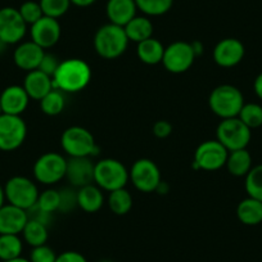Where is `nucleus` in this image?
<instances>
[{"label":"nucleus","instance_id":"nucleus-45","mask_svg":"<svg viewBox=\"0 0 262 262\" xmlns=\"http://www.w3.org/2000/svg\"><path fill=\"white\" fill-rule=\"evenodd\" d=\"M6 205V194H4V186L0 185V208Z\"/></svg>","mask_w":262,"mask_h":262},{"label":"nucleus","instance_id":"nucleus-30","mask_svg":"<svg viewBox=\"0 0 262 262\" xmlns=\"http://www.w3.org/2000/svg\"><path fill=\"white\" fill-rule=\"evenodd\" d=\"M138 11L147 17H158L167 13L173 6V0H135Z\"/></svg>","mask_w":262,"mask_h":262},{"label":"nucleus","instance_id":"nucleus-22","mask_svg":"<svg viewBox=\"0 0 262 262\" xmlns=\"http://www.w3.org/2000/svg\"><path fill=\"white\" fill-rule=\"evenodd\" d=\"M104 205V196L102 189L97 184H89L77 190V206L88 213L99 211Z\"/></svg>","mask_w":262,"mask_h":262},{"label":"nucleus","instance_id":"nucleus-39","mask_svg":"<svg viewBox=\"0 0 262 262\" xmlns=\"http://www.w3.org/2000/svg\"><path fill=\"white\" fill-rule=\"evenodd\" d=\"M59 63L60 62L58 60V58L55 57L54 54H50V53L48 54V53H45L44 58H42L41 63H40L39 70L44 72V74H47L48 76L53 77V75H54L55 71H57Z\"/></svg>","mask_w":262,"mask_h":262},{"label":"nucleus","instance_id":"nucleus-36","mask_svg":"<svg viewBox=\"0 0 262 262\" xmlns=\"http://www.w3.org/2000/svg\"><path fill=\"white\" fill-rule=\"evenodd\" d=\"M19 14L24 18V21L26 22L27 26H31L35 22L39 21L44 13H42V9L40 7L39 2H34V0H29V2H25L21 7L18 8Z\"/></svg>","mask_w":262,"mask_h":262},{"label":"nucleus","instance_id":"nucleus-27","mask_svg":"<svg viewBox=\"0 0 262 262\" xmlns=\"http://www.w3.org/2000/svg\"><path fill=\"white\" fill-rule=\"evenodd\" d=\"M21 234L24 236V241L32 248L47 244L48 238H49L48 226L40 221L32 220V219H29Z\"/></svg>","mask_w":262,"mask_h":262},{"label":"nucleus","instance_id":"nucleus-10","mask_svg":"<svg viewBox=\"0 0 262 262\" xmlns=\"http://www.w3.org/2000/svg\"><path fill=\"white\" fill-rule=\"evenodd\" d=\"M229 150L216 140L203 142L194 153L193 167L195 170L217 171L226 165Z\"/></svg>","mask_w":262,"mask_h":262},{"label":"nucleus","instance_id":"nucleus-44","mask_svg":"<svg viewBox=\"0 0 262 262\" xmlns=\"http://www.w3.org/2000/svg\"><path fill=\"white\" fill-rule=\"evenodd\" d=\"M191 47H193V50L194 53H195V57H198V55H201L203 53V45L201 41H193L190 42Z\"/></svg>","mask_w":262,"mask_h":262},{"label":"nucleus","instance_id":"nucleus-35","mask_svg":"<svg viewBox=\"0 0 262 262\" xmlns=\"http://www.w3.org/2000/svg\"><path fill=\"white\" fill-rule=\"evenodd\" d=\"M39 3L44 16L55 19L64 16L69 12L70 7L72 6L70 0H40Z\"/></svg>","mask_w":262,"mask_h":262},{"label":"nucleus","instance_id":"nucleus-4","mask_svg":"<svg viewBox=\"0 0 262 262\" xmlns=\"http://www.w3.org/2000/svg\"><path fill=\"white\" fill-rule=\"evenodd\" d=\"M130 180V173L122 162L113 158H104L95 163L94 183L102 190L113 191L125 188Z\"/></svg>","mask_w":262,"mask_h":262},{"label":"nucleus","instance_id":"nucleus-49","mask_svg":"<svg viewBox=\"0 0 262 262\" xmlns=\"http://www.w3.org/2000/svg\"><path fill=\"white\" fill-rule=\"evenodd\" d=\"M0 262H2V261H0Z\"/></svg>","mask_w":262,"mask_h":262},{"label":"nucleus","instance_id":"nucleus-29","mask_svg":"<svg viewBox=\"0 0 262 262\" xmlns=\"http://www.w3.org/2000/svg\"><path fill=\"white\" fill-rule=\"evenodd\" d=\"M108 207L115 215H126L133 208V196L125 188L111 191L108 196Z\"/></svg>","mask_w":262,"mask_h":262},{"label":"nucleus","instance_id":"nucleus-31","mask_svg":"<svg viewBox=\"0 0 262 262\" xmlns=\"http://www.w3.org/2000/svg\"><path fill=\"white\" fill-rule=\"evenodd\" d=\"M66 107L64 95L60 90L53 89L49 94L40 100V108L47 116H58Z\"/></svg>","mask_w":262,"mask_h":262},{"label":"nucleus","instance_id":"nucleus-47","mask_svg":"<svg viewBox=\"0 0 262 262\" xmlns=\"http://www.w3.org/2000/svg\"><path fill=\"white\" fill-rule=\"evenodd\" d=\"M0 115H3V110H2V103H0Z\"/></svg>","mask_w":262,"mask_h":262},{"label":"nucleus","instance_id":"nucleus-41","mask_svg":"<svg viewBox=\"0 0 262 262\" xmlns=\"http://www.w3.org/2000/svg\"><path fill=\"white\" fill-rule=\"evenodd\" d=\"M55 262H88V259L80 252L66 251L58 254Z\"/></svg>","mask_w":262,"mask_h":262},{"label":"nucleus","instance_id":"nucleus-37","mask_svg":"<svg viewBox=\"0 0 262 262\" xmlns=\"http://www.w3.org/2000/svg\"><path fill=\"white\" fill-rule=\"evenodd\" d=\"M58 254L49 246L34 247L30 253V262H55Z\"/></svg>","mask_w":262,"mask_h":262},{"label":"nucleus","instance_id":"nucleus-16","mask_svg":"<svg viewBox=\"0 0 262 262\" xmlns=\"http://www.w3.org/2000/svg\"><path fill=\"white\" fill-rule=\"evenodd\" d=\"M95 163L90 157H71L67 160L66 178L75 188H82L94 183Z\"/></svg>","mask_w":262,"mask_h":262},{"label":"nucleus","instance_id":"nucleus-15","mask_svg":"<svg viewBox=\"0 0 262 262\" xmlns=\"http://www.w3.org/2000/svg\"><path fill=\"white\" fill-rule=\"evenodd\" d=\"M60 34H62V29L58 19L47 16H42L39 21L31 25V29H30L31 40L44 50L54 47L59 41Z\"/></svg>","mask_w":262,"mask_h":262},{"label":"nucleus","instance_id":"nucleus-21","mask_svg":"<svg viewBox=\"0 0 262 262\" xmlns=\"http://www.w3.org/2000/svg\"><path fill=\"white\" fill-rule=\"evenodd\" d=\"M22 86L29 94L30 99L39 100V102L54 89L52 77L48 76L47 74H44L40 70L27 72Z\"/></svg>","mask_w":262,"mask_h":262},{"label":"nucleus","instance_id":"nucleus-1","mask_svg":"<svg viewBox=\"0 0 262 262\" xmlns=\"http://www.w3.org/2000/svg\"><path fill=\"white\" fill-rule=\"evenodd\" d=\"M52 79L54 89L62 93H79L89 85L92 69L85 60L71 58L59 63Z\"/></svg>","mask_w":262,"mask_h":262},{"label":"nucleus","instance_id":"nucleus-9","mask_svg":"<svg viewBox=\"0 0 262 262\" xmlns=\"http://www.w3.org/2000/svg\"><path fill=\"white\" fill-rule=\"evenodd\" d=\"M27 125L21 116L0 115V150L13 152L25 143Z\"/></svg>","mask_w":262,"mask_h":262},{"label":"nucleus","instance_id":"nucleus-24","mask_svg":"<svg viewBox=\"0 0 262 262\" xmlns=\"http://www.w3.org/2000/svg\"><path fill=\"white\" fill-rule=\"evenodd\" d=\"M123 29L128 41H134L137 44L152 37L155 31L152 21L147 16H135Z\"/></svg>","mask_w":262,"mask_h":262},{"label":"nucleus","instance_id":"nucleus-46","mask_svg":"<svg viewBox=\"0 0 262 262\" xmlns=\"http://www.w3.org/2000/svg\"><path fill=\"white\" fill-rule=\"evenodd\" d=\"M3 262H30L29 258H25V257H18V258L9 259V261H3Z\"/></svg>","mask_w":262,"mask_h":262},{"label":"nucleus","instance_id":"nucleus-8","mask_svg":"<svg viewBox=\"0 0 262 262\" xmlns=\"http://www.w3.org/2000/svg\"><path fill=\"white\" fill-rule=\"evenodd\" d=\"M67 160L62 155L48 152L40 156L34 165V176L36 181L44 185H54L66 178Z\"/></svg>","mask_w":262,"mask_h":262},{"label":"nucleus","instance_id":"nucleus-18","mask_svg":"<svg viewBox=\"0 0 262 262\" xmlns=\"http://www.w3.org/2000/svg\"><path fill=\"white\" fill-rule=\"evenodd\" d=\"M2 110L6 115L21 116L27 110L30 97L21 85H11L0 94Z\"/></svg>","mask_w":262,"mask_h":262},{"label":"nucleus","instance_id":"nucleus-19","mask_svg":"<svg viewBox=\"0 0 262 262\" xmlns=\"http://www.w3.org/2000/svg\"><path fill=\"white\" fill-rule=\"evenodd\" d=\"M29 221L27 211L6 203L0 208V235L2 234H16L19 235Z\"/></svg>","mask_w":262,"mask_h":262},{"label":"nucleus","instance_id":"nucleus-5","mask_svg":"<svg viewBox=\"0 0 262 262\" xmlns=\"http://www.w3.org/2000/svg\"><path fill=\"white\" fill-rule=\"evenodd\" d=\"M60 145L70 157H93L97 155V143L88 128L71 126L63 131Z\"/></svg>","mask_w":262,"mask_h":262},{"label":"nucleus","instance_id":"nucleus-7","mask_svg":"<svg viewBox=\"0 0 262 262\" xmlns=\"http://www.w3.org/2000/svg\"><path fill=\"white\" fill-rule=\"evenodd\" d=\"M252 138L251 128L238 117L223 120L216 130V139L229 150L246 149Z\"/></svg>","mask_w":262,"mask_h":262},{"label":"nucleus","instance_id":"nucleus-43","mask_svg":"<svg viewBox=\"0 0 262 262\" xmlns=\"http://www.w3.org/2000/svg\"><path fill=\"white\" fill-rule=\"evenodd\" d=\"M72 6L80 7V8H86V7L93 6L97 0H70Z\"/></svg>","mask_w":262,"mask_h":262},{"label":"nucleus","instance_id":"nucleus-11","mask_svg":"<svg viewBox=\"0 0 262 262\" xmlns=\"http://www.w3.org/2000/svg\"><path fill=\"white\" fill-rule=\"evenodd\" d=\"M195 53L190 42L175 41L165 48L162 64L171 74H184L193 66Z\"/></svg>","mask_w":262,"mask_h":262},{"label":"nucleus","instance_id":"nucleus-26","mask_svg":"<svg viewBox=\"0 0 262 262\" xmlns=\"http://www.w3.org/2000/svg\"><path fill=\"white\" fill-rule=\"evenodd\" d=\"M225 166L230 175L235 176V178H246L247 173L253 167L252 166V157L247 148L229 152Z\"/></svg>","mask_w":262,"mask_h":262},{"label":"nucleus","instance_id":"nucleus-33","mask_svg":"<svg viewBox=\"0 0 262 262\" xmlns=\"http://www.w3.org/2000/svg\"><path fill=\"white\" fill-rule=\"evenodd\" d=\"M238 118L251 130L259 127L262 126V105L257 103H244Z\"/></svg>","mask_w":262,"mask_h":262},{"label":"nucleus","instance_id":"nucleus-14","mask_svg":"<svg viewBox=\"0 0 262 262\" xmlns=\"http://www.w3.org/2000/svg\"><path fill=\"white\" fill-rule=\"evenodd\" d=\"M246 48L243 42L234 37H226L219 41L213 49V60L224 69L235 67L243 60Z\"/></svg>","mask_w":262,"mask_h":262},{"label":"nucleus","instance_id":"nucleus-48","mask_svg":"<svg viewBox=\"0 0 262 262\" xmlns=\"http://www.w3.org/2000/svg\"><path fill=\"white\" fill-rule=\"evenodd\" d=\"M99 262H112V261H110V259H103V261H99Z\"/></svg>","mask_w":262,"mask_h":262},{"label":"nucleus","instance_id":"nucleus-2","mask_svg":"<svg viewBox=\"0 0 262 262\" xmlns=\"http://www.w3.org/2000/svg\"><path fill=\"white\" fill-rule=\"evenodd\" d=\"M128 45L125 29L113 24L103 25L94 36V49L104 59H116L126 52Z\"/></svg>","mask_w":262,"mask_h":262},{"label":"nucleus","instance_id":"nucleus-32","mask_svg":"<svg viewBox=\"0 0 262 262\" xmlns=\"http://www.w3.org/2000/svg\"><path fill=\"white\" fill-rule=\"evenodd\" d=\"M244 188L248 196L262 202V163L252 167L251 171L247 173Z\"/></svg>","mask_w":262,"mask_h":262},{"label":"nucleus","instance_id":"nucleus-38","mask_svg":"<svg viewBox=\"0 0 262 262\" xmlns=\"http://www.w3.org/2000/svg\"><path fill=\"white\" fill-rule=\"evenodd\" d=\"M60 193V206L59 211L62 212H69L72 211L77 206V191L72 189H63Z\"/></svg>","mask_w":262,"mask_h":262},{"label":"nucleus","instance_id":"nucleus-40","mask_svg":"<svg viewBox=\"0 0 262 262\" xmlns=\"http://www.w3.org/2000/svg\"><path fill=\"white\" fill-rule=\"evenodd\" d=\"M152 133L158 139H165L172 133V125L166 120H160L153 125Z\"/></svg>","mask_w":262,"mask_h":262},{"label":"nucleus","instance_id":"nucleus-3","mask_svg":"<svg viewBox=\"0 0 262 262\" xmlns=\"http://www.w3.org/2000/svg\"><path fill=\"white\" fill-rule=\"evenodd\" d=\"M208 105L210 110L223 120L238 117L244 105L243 93L234 85H219L211 92Z\"/></svg>","mask_w":262,"mask_h":262},{"label":"nucleus","instance_id":"nucleus-23","mask_svg":"<svg viewBox=\"0 0 262 262\" xmlns=\"http://www.w3.org/2000/svg\"><path fill=\"white\" fill-rule=\"evenodd\" d=\"M236 216L244 225H259L262 223V202L252 196H247L246 200L239 202L236 207Z\"/></svg>","mask_w":262,"mask_h":262},{"label":"nucleus","instance_id":"nucleus-12","mask_svg":"<svg viewBox=\"0 0 262 262\" xmlns=\"http://www.w3.org/2000/svg\"><path fill=\"white\" fill-rule=\"evenodd\" d=\"M128 173L133 185L142 193L156 191L162 181L158 166L148 158H140L135 161Z\"/></svg>","mask_w":262,"mask_h":262},{"label":"nucleus","instance_id":"nucleus-20","mask_svg":"<svg viewBox=\"0 0 262 262\" xmlns=\"http://www.w3.org/2000/svg\"><path fill=\"white\" fill-rule=\"evenodd\" d=\"M138 7L135 0H108L105 6V14L110 24L125 27L137 16Z\"/></svg>","mask_w":262,"mask_h":262},{"label":"nucleus","instance_id":"nucleus-34","mask_svg":"<svg viewBox=\"0 0 262 262\" xmlns=\"http://www.w3.org/2000/svg\"><path fill=\"white\" fill-rule=\"evenodd\" d=\"M37 207L47 213H54L59 211L60 206V193L55 189H47L39 194V200L36 203Z\"/></svg>","mask_w":262,"mask_h":262},{"label":"nucleus","instance_id":"nucleus-42","mask_svg":"<svg viewBox=\"0 0 262 262\" xmlns=\"http://www.w3.org/2000/svg\"><path fill=\"white\" fill-rule=\"evenodd\" d=\"M253 90L256 93L257 97L262 100V72L256 77L253 82Z\"/></svg>","mask_w":262,"mask_h":262},{"label":"nucleus","instance_id":"nucleus-13","mask_svg":"<svg viewBox=\"0 0 262 262\" xmlns=\"http://www.w3.org/2000/svg\"><path fill=\"white\" fill-rule=\"evenodd\" d=\"M27 32V24L13 7L0 9V42L6 45L19 44Z\"/></svg>","mask_w":262,"mask_h":262},{"label":"nucleus","instance_id":"nucleus-25","mask_svg":"<svg viewBox=\"0 0 262 262\" xmlns=\"http://www.w3.org/2000/svg\"><path fill=\"white\" fill-rule=\"evenodd\" d=\"M165 48L160 40L155 39V37H149V39L144 40V41L139 42L137 47V54L138 58L142 60L143 63L149 66L158 64L162 63L163 53H165Z\"/></svg>","mask_w":262,"mask_h":262},{"label":"nucleus","instance_id":"nucleus-17","mask_svg":"<svg viewBox=\"0 0 262 262\" xmlns=\"http://www.w3.org/2000/svg\"><path fill=\"white\" fill-rule=\"evenodd\" d=\"M44 55L45 50L31 40V41L21 42L14 49L13 62L19 70L30 72L34 70H39Z\"/></svg>","mask_w":262,"mask_h":262},{"label":"nucleus","instance_id":"nucleus-6","mask_svg":"<svg viewBox=\"0 0 262 262\" xmlns=\"http://www.w3.org/2000/svg\"><path fill=\"white\" fill-rule=\"evenodd\" d=\"M6 201L9 205L29 211L39 200V189L31 179L26 176H13L4 185Z\"/></svg>","mask_w":262,"mask_h":262},{"label":"nucleus","instance_id":"nucleus-28","mask_svg":"<svg viewBox=\"0 0 262 262\" xmlns=\"http://www.w3.org/2000/svg\"><path fill=\"white\" fill-rule=\"evenodd\" d=\"M24 242L16 234H2L0 235V261L18 258L22 256Z\"/></svg>","mask_w":262,"mask_h":262}]
</instances>
